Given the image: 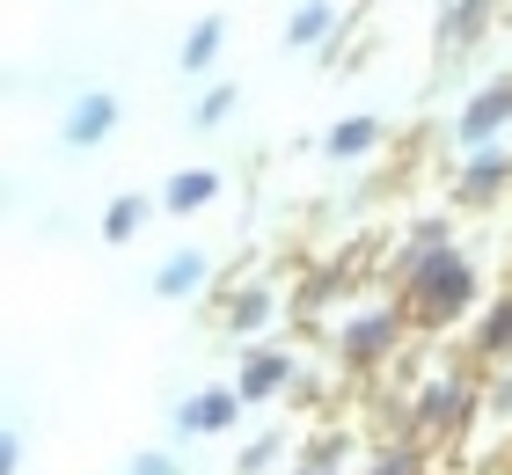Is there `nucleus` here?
Listing matches in <instances>:
<instances>
[{
	"label": "nucleus",
	"instance_id": "1",
	"mask_svg": "<svg viewBox=\"0 0 512 475\" xmlns=\"http://www.w3.org/2000/svg\"><path fill=\"white\" fill-rule=\"evenodd\" d=\"M388 285H395V300H403V315H410L417 337H447V329H461L483 300H491V293H483V264L461 242L417 256V264L395 271Z\"/></svg>",
	"mask_w": 512,
	"mask_h": 475
},
{
	"label": "nucleus",
	"instance_id": "2",
	"mask_svg": "<svg viewBox=\"0 0 512 475\" xmlns=\"http://www.w3.org/2000/svg\"><path fill=\"white\" fill-rule=\"evenodd\" d=\"M476 424H483V380L461 373V366H432L403 402V432L425 439V446H454V439H469Z\"/></svg>",
	"mask_w": 512,
	"mask_h": 475
},
{
	"label": "nucleus",
	"instance_id": "3",
	"mask_svg": "<svg viewBox=\"0 0 512 475\" xmlns=\"http://www.w3.org/2000/svg\"><path fill=\"white\" fill-rule=\"evenodd\" d=\"M403 337H410V315H403V300H344V315L322 329V344H330V359L344 373H381L403 359Z\"/></svg>",
	"mask_w": 512,
	"mask_h": 475
},
{
	"label": "nucleus",
	"instance_id": "4",
	"mask_svg": "<svg viewBox=\"0 0 512 475\" xmlns=\"http://www.w3.org/2000/svg\"><path fill=\"white\" fill-rule=\"evenodd\" d=\"M505 132H512V74H491V81H476L469 95H461V110L447 117V139H454V154L498 147Z\"/></svg>",
	"mask_w": 512,
	"mask_h": 475
},
{
	"label": "nucleus",
	"instance_id": "5",
	"mask_svg": "<svg viewBox=\"0 0 512 475\" xmlns=\"http://www.w3.org/2000/svg\"><path fill=\"white\" fill-rule=\"evenodd\" d=\"M235 388H242V402L249 410H271V402H286L293 388H300V351L293 344H242L235 351Z\"/></svg>",
	"mask_w": 512,
	"mask_h": 475
},
{
	"label": "nucleus",
	"instance_id": "6",
	"mask_svg": "<svg viewBox=\"0 0 512 475\" xmlns=\"http://www.w3.org/2000/svg\"><path fill=\"white\" fill-rule=\"evenodd\" d=\"M512 190V147H476V154H454V183H447V205L454 212H491Z\"/></svg>",
	"mask_w": 512,
	"mask_h": 475
},
{
	"label": "nucleus",
	"instance_id": "7",
	"mask_svg": "<svg viewBox=\"0 0 512 475\" xmlns=\"http://www.w3.org/2000/svg\"><path fill=\"white\" fill-rule=\"evenodd\" d=\"M249 417V402H242V388L235 380H213V388H198V395H183L176 402V439H227L235 424Z\"/></svg>",
	"mask_w": 512,
	"mask_h": 475
},
{
	"label": "nucleus",
	"instance_id": "8",
	"mask_svg": "<svg viewBox=\"0 0 512 475\" xmlns=\"http://www.w3.org/2000/svg\"><path fill=\"white\" fill-rule=\"evenodd\" d=\"M118 125H125L118 88H81L74 103H66V117H59V139H66L74 154H96V147H110V139H118Z\"/></svg>",
	"mask_w": 512,
	"mask_h": 475
},
{
	"label": "nucleus",
	"instance_id": "9",
	"mask_svg": "<svg viewBox=\"0 0 512 475\" xmlns=\"http://www.w3.org/2000/svg\"><path fill=\"white\" fill-rule=\"evenodd\" d=\"M278 322H286V293H278L271 278L227 293V307H220V337H227V344H264Z\"/></svg>",
	"mask_w": 512,
	"mask_h": 475
},
{
	"label": "nucleus",
	"instance_id": "10",
	"mask_svg": "<svg viewBox=\"0 0 512 475\" xmlns=\"http://www.w3.org/2000/svg\"><path fill=\"white\" fill-rule=\"evenodd\" d=\"M161 198V212L169 220H198V212H213L220 198H227V169H213V161H191V169H176L169 183L154 190Z\"/></svg>",
	"mask_w": 512,
	"mask_h": 475
},
{
	"label": "nucleus",
	"instance_id": "11",
	"mask_svg": "<svg viewBox=\"0 0 512 475\" xmlns=\"http://www.w3.org/2000/svg\"><path fill=\"white\" fill-rule=\"evenodd\" d=\"M213 271H220V256H213V249L183 242V249H169V256H161V264H154L147 293H154V300H198L205 285H213Z\"/></svg>",
	"mask_w": 512,
	"mask_h": 475
},
{
	"label": "nucleus",
	"instance_id": "12",
	"mask_svg": "<svg viewBox=\"0 0 512 475\" xmlns=\"http://www.w3.org/2000/svg\"><path fill=\"white\" fill-rule=\"evenodd\" d=\"M491 22H498V0H439V52L469 59L476 44L491 37Z\"/></svg>",
	"mask_w": 512,
	"mask_h": 475
},
{
	"label": "nucleus",
	"instance_id": "13",
	"mask_svg": "<svg viewBox=\"0 0 512 475\" xmlns=\"http://www.w3.org/2000/svg\"><path fill=\"white\" fill-rule=\"evenodd\" d=\"M469 351H476V366L491 373V366H512V293H491L469 315Z\"/></svg>",
	"mask_w": 512,
	"mask_h": 475
},
{
	"label": "nucleus",
	"instance_id": "14",
	"mask_svg": "<svg viewBox=\"0 0 512 475\" xmlns=\"http://www.w3.org/2000/svg\"><path fill=\"white\" fill-rule=\"evenodd\" d=\"M337 37H344L337 0H300L286 15V52H322V44H337Z\"/></svg>",
	"mask_w": 512,
	"mask_h": 475
},
{
	"label": "nucleus",
	"instance_id": "15",
	"mask_svg": "<svg viewBox=\"0 0 512 475\" xmlns=\"http://www.w3.org/2000/svg\"><path fill=\"white\" fill-rule=\"evenodd\" d=\"M381 139H388V125L374 110H352V117H337L330 132H322V154L330 161H366V154H381Z\"/></svg>",
	"mask_w": 512,
	"mask_h": 475
},
{
	"label": "nucleus",
	"instance_id": "16",
	"mask_svg": "<svg viewBox=\"0 0 512 475\" xmlns=\"http://www.w3.org/2000/svg\"><path fill=\"white\" fill-rule=\"evenodd\" d=\"M161 212V198H147V190H118V198L103 205V220H96V234L110 249H125V242H139V234H147V220Z\"/></svg>",
	"mask_w": 512,
	"mask_h": 475
},
{
	"label": "nucleus",
	"instance_id": "17",
	"mask_svg": "<svg viewBox=\"0 0 512 475\" xmlns=\"http://www.w3.org/2000/svg\"><path fill=\"white\" fill-rule=\"evenodd\" d=\"M220 52H227V15H198L191 30H183V44H176V66L191 81H205L220 66Z\"/></svg>",
	"mask_w": 512,
	"mask_h": 475
},
{
	"label": "nucleus",
	"instance_id": "18",
	"mask_svg": "<svg viewBox=\"0 0 512 475\" xmlns=\"http://www.w3.org/2000/svg\"><path fill=\"white\" fill-rule=\"evenodd\" d=\"M454 242V220H447V212H417V220L403 227V242H395L388 249V278L395 271H410L417 264V256H432V249H447Z\"/></svg>",
	"mask_w": 512,
	"mask_h": 475
},
{
	"label": "nucleus",
	"instance_id": "19",
	"mask_svg": "<svg viewBox=\"0 0 512 475\" xmlns=\"http://www.w3.org/2000/svg\"><path fill=\"white\" fill-rule=\"evenodd\" d=\"M293 454V439H286V424H271V432H256L235 446V461H227V475H271L278 461Z\"/></svg>",
	"mask_w": 512,
	"mask_h": 475
},
{
	"label": "nucleus",
	"instance_id": "20",
	"mask_svg": "<svg viewBox=\"0 0 512 475\" xmlns=\"http://www.w3.org/2000/svg\"><path fill=\"white\" fill-rule=\"evenodd\" d=\"M352 454H359V432H352V424H322V432H315L308 446H300L293 461H308V468H330V475H344V461H352Z\"/></svg>",
	"mask_w": 512,
	"mask_h": 475
},
{
	"label": "nucleus",
	"instance_id": "21",
	"mask_svg": "<svg viewBox=\"0 0 512 475\" xmlns=\"http://www.w3.org/2000/svg\"><path fill=\"white\" fill-rule=\"evenodd\" d=\"M359 475H425V439H410V432H403V439H388Z\"/></svg>",
	"mask_w": 512,
	"mask_h": 475
},
{
	"label": "nucleus",
	"instance_id": "22",
	"mask_svg": "<svg viewBox=\"0 0 512 475\" xmlns=\"http://www.w3.org/2000/svg\"><path fill=\"white\" fill-rule=\"evenodd\" d=\"M235 110H242V88H235V81H213V88L198 95L191 125H198V132H220V125H227V117H235Z\"/></svg>",
	"mask_w": 512,
	"mask_h": 475
},
{
	"label": "nucleus",
	"instance_id": "23",
	"mask_svg": "<svg viewBox=\"0 0 512 475\" xmlns=\"http://www.w3.org/2000/svg\"><path fill=\"white\" fill-rule=\"evenodd\" d=\"M483 424H512V366H491V380H483Z\"/></svg>",
	"mask_w": 512,
	"mask_h": 475
},
{
	"label": "nucleus",
	"instance_id": "24",
	"mask_svg": "<svg viewBox=\"0 0 512 475\" xmlns=\"http://www.w3.org/2000/svg\"><path fill=\"white\" fill-rule=\"evenodd\" d=\"M125 475H183V461L169 454V446H147V454H132Z\"/></svg>",
	"mask_w": 512,
	"mask_h": 475
},
{
	"label": "nucleus",
	"instance_id": "25",
	"mask_svg": "<svg viewBox=\"0 0 512 475\" xmlns=\"http://www.w3.org/2000/svg\"><path fill=\"white\" fill-rule=\"evenodd\" d=\"M0 475H22V432H15V424L0 432Z\"/></svg>",
	"mask_w": 512,
	"mask_h": 475
},
{
	"label": "nucleus",
	"instance_id": "26",
	"mask_svg": "<svg viewBox=\"0 0 512 475\" xmlns=\"http://www.w3.org/2000/svg\"><path fill=\"white\" fill-rule=\"evenodd\" d=\"M286 475H330V468H308V461H293V468H286Z\"/></svg>",
	"mask_w": 512,
	"mask_h": 475
}]
</instances>
